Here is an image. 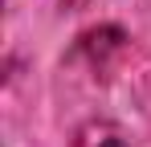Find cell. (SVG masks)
I'll return each instance as SVG.
<instances>
[{
	"instance_id": "1",
	"label": "cell",
	"mask_w": 151,
	"mask_h": 147,
	"mask_svg": "<svg viewBox=\"0 0 151 147\" xmlns=\"http://www.w3.org/2000/svg\"><path fill=\"white\" fill-rule=\"evenodd\" d=\"M74 147H135V143L127 139V131L114 127V122H86L74 135Z\"/></svg>"
}]
</instances>
